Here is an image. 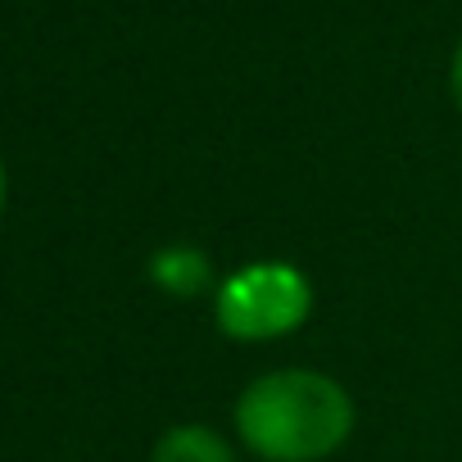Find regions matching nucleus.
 Instances as JSON below:
<instances>
[{
	"label": "nucleus",
	"instance_id": "obj_1",
	"mask_svg": "<svg viewBox=\"0 0 462 462\" xmlns=\"http://www.w3.org/2000/svg\"><path fill=\"white\" fill-rule=\"evenodd\" d=\"M231 426L263 462H322L349 444L358 403L331 372L273 367L236 394Z\"/></svg>",
	"mask_w": 462,
	"mask_h": 462
},
{
	"label": "nucleus",
	"instance_id": "obj_2",
	"mask_svg": "<svg viewBox=\"0 0 462 462\" xmlns=\"http://www.w3.org/2000/svg\"><path fill=\"white\" fill-rule=\"evenodd\" d=\"M313 318V282L282 259L245 263L213 286V322L236 345H273Z\"/></svg>",
	"mask_w": 462,
	"mask_h": 462
},
{
	"label": "nucleus",
	"instance_id": "obj_3",
	"mask_svg": "<svg viewBox=\"0 0 462 462\" xmlns=\"http://www.w3.org/2000/svg\"><path fill=\"white\" fill-rule=\"evenodd\" d=\"M150 462H241V457H236V448L226 444V435H217L213 426L177 421V426H168L154 439Z\"/></svg>",
	"mask_w": 462,
	"mask_h": 462
},
{
	"label": "nucleus",
	"instance_id": "obj_4",
	"mask_svg": "<svg viewBox=\"0 0 462 462\" xmlns=\"http://www.w3.org/2000/svg\"><path fill=\"white\" fill-rule=\"evenodd\" d=\"M150 282L163 291V295H204L213 286V263L204 250L195 245H163L154 259H150Z\"/></svg>",
	"mask_w": 462,
	"mask_h": 462
},
{
	"label": "nucleus",
	"instance_id": "obj_5",
	"mask_svg": "<svg viewBox=\"0 0 462 462\" xmlns=\"http://www.w3.org/2000/svg\"><path fill=\"white\" fill-rule=\"evenodd\" d=\"M448 91H453V105H457V114H462V42H457L453 64H448Z\"/></svg>",
	"mask_w": 462,
	"mask_h": 462
},
{
	"label": "nucleus",
	"instance_id": "obj_6",
	"mask_svg": "<svg viewBox=\"0 0 462 462\" xmlns=\"http://www.w3.org/2000/svg\"><path fill=\"white\" fill-rule=\"evenodd\" d=\"M10 204V172H5V159H0V213Z\"/></svg>",
	"mask_w": 462,
	"mask_h": 462
}]
</instances>
